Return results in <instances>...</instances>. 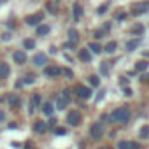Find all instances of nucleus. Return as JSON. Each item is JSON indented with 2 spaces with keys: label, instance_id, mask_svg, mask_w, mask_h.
I'll return each mask as SVG.
<instances>
[{
  "label": "nucleus",
  "instance_id": "nucleus-1",
  "mask_svg": "<svg viewBox=\"0 0 149 149\" xmlns=\"http://www.w3.org/2000/svg\"><path fill=\"white\" fill-rule=\"evenodd\" d=\"M111 121L112 123H128L130 119V109L128 107H118L111 112Z\"/></svg>",
  "mask_w": 149,
  "mask_h": 149
},
{
  "label": "nucleus",
  "instance_id": "nucleus-2",
  "mask_svg": "<svg viewBox=\"0 0 149 149\" xmlns=\"http://www.w3.org/2000/svg\"><path fill=\"white\" fill-rule=\"evenodd\" d=\"M67 121H68L70 126H79V125H81V112L70 111V112L67 114Z\"/></svg>",
  "mask_w": 149,
  "mask_h": 149
},
{
  "label": "nucleus",
  "instance_id": "nucleus-3",
  "mask_svg": "<svg viewBox=\"0 0 149 149\" xmlns=\"http://www.w3.org/2000/svg\"><path fill=\"white\" fill-rule=\"evenodd\" d=\"M118 149H142V146L139 142H133V140H119Z\"/></svg>",
  "mask_w": 149,
  "mask_h": 149
},
{
  "label": "nucleus",
  "instance_id": "nucleus-4",
  "mask_svg": "<svg viewBox=\"0 0 149 149\" xmlns=\"http://www.w3.org/2000/svg\"><path fill=\"white\" fill-rule=\"evenodd\" d=\"M42 19H44V14H42V13H37V14H32V16H26V19H25V23H26V25H30V26H35V25H39V23H42Z\"/></svg>",
  "mask_w": 149,
  "mask_h": 149
},
{
  "label": "nucleus",
  "instance_id": "nucleus-5",
  "mask_svg": "<svg viewBox=\"0 0 149 149\" xmlns=\"http://www.w3.org/2000/svg\"><path fill=\"white\" fill-rule=\"evenodd\" d=\"M76 93H77L79 98H84V100H88V98L91 97V90L86 88V86H83V84H77V86H76Z\"/></svg>",
  "mask_w": 149,
  "mask_h": 149
},
{
  "label": "nucleus",
  "instance_id": "nucleus-6",
  "mask_svg": "<svg viewBox=\"0 0 149 149\" xmlns=\"http://www.w3.org/2000/svg\"><path fill=\"white\" fill-rule=\"evenodd\" d=\"M102 133H104L102 123H93V125H91V128H90V135H91L93 139H100V137H102Z\"/></svg>",
  "mask_w": 149,
  "mask_h": 149
},
{
  "label": "nucleus",
  "instance_id": "nucleus-7",
  "mask_svg": "<svg viewBox=\"0 0 149 149\" xmlns=\"http://www.w3.org/2000/svg\"><path fill=\"white\" fill-rule=\"evenodd\" d=\"M147 11H149V2H142V4H137V6L133 7L132 14L139 16V14H144V13H147Z\"/></svg>",
  "mask_w": 149,
  "mask_h": 149
},
{
  "label": "nucleus",
  "instance_id": "nucleus-8",
  "mask_svg": "<svg viewBox=\"0 0 149 149\" xmlns=\"http://www.w3.org/2000/svg\"><path fill=\"white\" fill-rule=\"evenodd\" d=\"M44 74L47 77H58L60 74H61V68L60 67H46L44 68Z\"/></svg>",
  "mask_w": 149,
  "mask_h": 149
},
{
  "label": "nucleus",
  "instance_id": "nucleus-9",
  "mask_svg": "<svg viewBox=\"0 0 149 149\" xmlns=\"http://www.w3.org/2000/svg\"><path fill=\"white\" fill-rule=\"evenodd\" d=\"M46 63H47L46 54H35V56H33V65H37V67H44Z\"/></svg>",
  "mask_w": 149,
  "mask_h": 149
},
{
  "label": "nucleus",
  "instance_id": "nucleus-10",
  "mask_svg": "<svg viewBox=\"0 0 149 149\" xmlns=\"http://www.w3.org/2000/svg\"><path fill=\"white\" fill-rule=\"evenodd\" d=\"M68 39H70L68 42H72V44H76V46H77V40H79V32H77L76 28H70V30H68Z\"/></svg>",
  "mask_w": 149,
  "mask_h": 149
},
{
  "label": "nucleus",
  "instance_id": "nucleus-11",
  "mask_svg": "<svg viewBox=\"0 0 149 149\" xmlns=\"http://www.w3.org/2000/svg\"><path fill=\"white\" fill-rule=\"evenodd\" d=\"M139 46H140V37L132 39V40H128V42H126V51H133V49H137Z\"/></svg>",
  "mask_w": 149,
  "mask_h": 149
},
{
  "label": "nucleus",
  "instance_id": "nucleus-12",
  "mask_svg": "<svg viewBox=\"0 0 149 149\" xmlns=\"http://www.w3.org/2000/svg\"><path fill=\"white\" fill-rule=\"evenodd\" d=\"M81 16H83V7H81V4H79V2H76V4H74V19L79 21V19H81Z\"/></svg>",
  "mask_w": 149,
  "mask_h": 149
},
{
  "label": "nucleus",
  "instance_id": "nucleus-13",
  "mask_svg": "<svg viewBox=\"0 0 149 149\" xmlns=\"http://www.w3.org/2000/svg\"><path fill=\"white\" fill-rule=\"evenodd\" d=\"M14 61L19 63V65L25 63V61H26V53H25V51H16V53H14Z\"/></svg>",
  "mask_w": 149,
  "mask_h": 149
},
{
  "label": "nucleus",
  "instance_id": "nucleus-14",
  "mask_svg": "<svg viewBox=\"0 0 149 149\" xmlns=\"http://www.w3.org/2000/svg\"><path fill=\"white\" fill-rule=\"evenodd\" d=\"M9 67H7V63H0V79H7V76H9Z\"/></svg>",
  "mask_w": 149,
  "mask_h": 149
},
{
  "label": "nucleus",
  "instance_id": "nucleus-15",
  "mask_svg": "<svg viewBox=\"0 0 149 149\" xmlns=\"http://www.w3.org/2000/svg\"><path fill=\"white\" fill-rule=\"evenodd\" d=\"M88 49H90L91 53H95V54H100V53L104 51V47H102V46H100L98 42H91V44L88 46Z\"/></svg>",
  "mask_w": 149,
  "mask_h": 149
},
{
  "label": "nucleus",
  "instance_id": "nucleus-16",
  "mask_svg": "<svg viewBox=\"0 0 149 149\" xmlns=\"http://www.w3.org/2000/svg\"><path fill=\"white\" fill-rule=\"evenodd\" d=\"M147 67H149V63H147L146 60H139V61L135 63V70H139V72H144V70H147Z\"/></svg>",
  "mask_w": 149,
  "mask_h": 149
},
{
  "label": "nucleus",
  "instance_id": "nucleus-17",
  "mask_svg": "<svg viewBox=\"0 0 149 149\" xmlns=\"http://www.w3.org/2000/svg\"><path fill=\"white\" fill-rule=\"evenodd\" d=\"M7 102H9V105H11V107H18L21 100H19V97H18V95H9V97H7Z\"/></svg>",
  "mask_w": 149,
  "mask_h": 149
},
{
  "label": "nucleus",
  "instance_id": "nucleus-18",
  "mask_svg": "<svg viewBox=\"0 0 149 149\" xmlns=\"http://www.w3.org/2000/svg\"><path fill=\"white\" fill-rule=\"evenodd\" d=\"M79 58H81L83 61H90V60H91V53H90V49H81V51H79Z\"/></svg>",
  "mask_w": 149,
  "mask_h": 149
},
{
  "label": "nucleus",
  "instance_id": "nucleus-19",
  "mask_svg": "<svg viewBox=\"0 0 149 149\" xmlns=\"http://www.w3.org/2000/svg\"><path fill=\"white\" fill-rule=\"evenodd\" d=\"M33 132H37V133L46 132V125H44L42 121H35V125H33Z\"/></svg>",
  "mask_w": 149,
  "mask_h": 149
},
{
  "label": "nucleus",
  "instance_id": "nucleus-20",
  "mask_svg": "<svg viewBox=\"0 0 149 149\" xmlns=\"http://www.w3.org/2000/svg\"><path fill=\"white\" fill-rule=\"evenodd\" d=\"M49 33V26L47 25H39L37 26V35H47Z\"/></svg>",
  "mask_w": 149,
  "mask_h": 149
},
{
  "label": "nucleus",
  "instance_id": "nucleus-21",
  "mask_svg": "<svg viewBox=\"0 0 149 149\" xmlns=\"http://www.w3.org/2000/svg\"><path fill=\"white\" fill-rule=\"evenodd\" d=\"M116 47H118V44H116V42H109V44L104 47V51H105V53H114V51H116Z\"/></svg>",
  "mask_w": 149,
  "mask_h": 149
},
{
  "label": "nucleus",
  "instance_id": "nucleus-22",
  "mask_svg": "<svg viewBox=\"0 0 149 149\" xmlns=\"http://www.w3.org/2000/svg\"><path fill=\"white\" fill-rule=\"evenodd\" d=\"M139 135H140L142 139H147V137H149V126H147V125L142 126V128L139 130Z\"/></svg>",
  "mask_w": 149,
  "mask_h": 149
},
{
  "label": "nucleus",
  "instance_id": "nucleus-23",
  "mask_svg": "<svg viewBox=\"0 0 149 149\" xmlns=\"http://www.w3.org/2000/svg\"><path fill=\"white\" fill-rule=\"evenodd\" d=\"M23 46H25V49H33V47H35V40H32V39H25Z\"/></svg>",
  "mask_w": 149,
  "mask_h": 149
},
{
  "label": "nucleus",
  "instance_id": "nucleus-24",
  "mask_svg": "<svg viewBox=\"0 0 149 149\" xmlns=\"http://www.w3.org/2000/svg\"><path fill=\"white\" fill-rule=\"evenodd\" d=\"M42 112L47 114V116H51V114H53V105H51V104H44V105H42Z\"/></svg>",
  "mask_w": 149,
  "mask_h": 149
},
{
  "label": "nucleus",
  "instance_id": "nucleus-25",
  "mask_svg": "<svg viewBox=\"0 0 149 149\" xmlns=\"http://www.w3.org/2000/svg\"><path fill=\"white\" fill-rule=\"evenodd\" d=\"M132 33H135V35H142V33H144V26H142V25L133 26V28H132Z\"/></svg>",
  "mask_w": 149,
  "mask_h": 149
},
{
  "label": "nucleus",
  "instance_id": "nucleus-26",
  "mask_svg": "<svg viewBox=\"0 0 149 149\" xmlns=\"http://www.w3.org/2000/svg\"><path fill=\"white\" fill-rule=\"evenodd\" d=\"M60 98H61V100H65V102L68 104V102H70V91H68V90H63V91H61V95H60Z\"/></svg>",
  "mask_w": 149,
  "mask_h": 149
},
{
  "label": "nucleus",
  "instance_id": "nucleus-27",
  "mask_svg": "<svg viewBox=\"0 0 149 149\" xmlns=\"http://www.w3.org/2000/svg\"><path fill=\"white\" fill-rule=\"evenodd\" d=\"M90 84H91V86H98V84H100L98 76H90Z\"/></svg>",
  "mask_w": 149,
  "mask_h": 149
},
{
  "label": "nucleus",
  "instance_id": "nucleus-28",
  "mask_svg": "<svg viewBox=\"0 0 149 149\" xmlns=\"http://www.w3.org/2000/svg\"><path fill=\"white\" fill-rule=\"evenodd\" d=\"M65 133H67L65 128H61V126H54V135H65Z\"/></svg>",
  "mask_w": 149,
  "mask_h": 149
},
{
  "label": "nucleus",
  "instance_id": "nucleus-29",
  "mask_svg": "<svg viewBox=\"0 0 149 149\" xmlns=\"http://www.w3.org/2000/svg\"><path fill=\"white\" fill-rule=\"evenodd\" d=\"M107 7H109V4H104V6H100V7L97 9V13H98V14H105V13H107Z\"/></svg>",
  "mask_w": 149,
  "mask_h": 149
},
{
  "label": "nucleus",
  "instance_id": "nucleus-30",
  "mask_svg": "<svg viewBox=\"0 0 149 149\" xmlns=\"http://www.w3.org/2000/svg\"><path fill=\"white\" fill-rule=\"evenodd\" d=\"M40 104V95H33L32 97V105H39Z\"/></svg>",
  "mask_w": 149,
  "mask_h": 149
},
{
  "label": "nucleus",
  "instance_id": "nucleus-31",
  "mask_svg": "<svg viewBox=\"0 0 149 149\" xmlns=\"http://www.w3.org/2000/svg\"><path fill=\"white\" fill-rule=\"evenodd\" d=\"M56 105H58V109H65V107H67V102H65V100H61V98L58 97V102H56Z\"/></svg>",
  "mask_w": 149,
  "mask_h": 149
},
{
  "label": "nucleus",
  "instance_id": "nucleus-32",
  "mask_svg": "<svg viewBox=\"0 0 149 149\" xmlns=\"http://www.w3.org/2000/svg\"><path fill=\"white\" fill-rule=\"evenodd\" d=\"M116 19H118V21L126 19V13H123V11H121V13H118V14H116Z\"/></svg>",
  "mask_w": 149,
  "mask_h": 149
},
{
  "label": "nucleus",
  "instance_id": "nucleus-33",
  "mask_svg": "<svg viewBox=\"0 0 149 149\" xmlns=\"http://www.w3.org/2000/svg\"><path fill=\"white\" fill-rule=\"evenodd\" d=\"M102 74H104V76H107V74H109V67H107V63H102Z\"/></svg>",
  "mask_w": 149,
  "mask_h": 149
},
{
  "label": "nucleus",
  "instance_id": "nucleus-34",
  "mask_svg": "<svg viewBox=\"0 0 149 149\" xmlns=\"http://www.w3.org/2000/svg\"><path fill=\"white\" fill-rule=\"evenodd\" d=\"M61 72L65 74V76H67L68 79H72V77H74V74H72V70H68V68H65V70H61Z\"/></svg>",
  "mask_w": 149,
  "mask_h": 149
},
{
  "label": "nucleus",
  "instance_id": "nucleus-35",
  "mask_svg": "<svg viewBox=\"0 0 149 149\" xmlns=\"http://www.w3.org/2000/svg\"><path fill=\"white\" fill-rule=\"evenodd\" d=\"M104 33H105L104 30H97V32H95V39H102V37H104Z\"/></svg>",
  "mask_w": 149,
  "mask_h": 149
},
{
  "label": "nucleus",
  "instance_id": "nucleus-36",
  "mask_svg": "<svg viewBox=\"0 0 149 149\" xmlns=\"http://www.w3.org/2000/svg\"><path fill=\"white\" fill-rule=\"evenodd\" d=\"M123 93H125L126 97H132V95H133V91H132L130 88H125V90H123Z\"/></svg>",
  "mask_w": 149,
  "mask_h": 149
},
{
  "label": "nucleus",
  "instance_id": "nucleus-37",
  "mask_svg": "<svg viewBox=\"0 0 149 149\" xmlns=\"http://www.w3.org/2000/svg\"><path fill=\"white\" fill-rule=\"evenodd\" d=\"M102 30H104V32H109V30H111V25H109V23H105V25L102 26Z\"/></svg>",
  "mask_w": 149,
  "mask_h": 149
},
{
  "label": "nucleus",
  "instance_id": "nucleus-38",
  "mask_svg": "<svg viewBox=\"0 0 149 149\" xmlns=\"http://www.w3.org/2000/svg\"><path fill=\"white\" fill-rule=\"evenodd\" d=\"M56 121H58V119H54V118H51V119H49V126H56Z\"/></svg>",
  "mask_w": 149,
  "mask_h": 149
},
{
  "label": "nucleus",
  "instance_id": "nucleus-39",
  "mask_svg": "<svg viewBox=\"0 0 149 149\" xmlns=\"http://www.w3.org/2000/svg\"><path fill=\"white\" fill-rule=\"evenodd\" d=\"M6 119V112L4 111H0V121H4Z\"/></svg>",
  "mask_w": 149,
  "mask_h": 149
},
{
  "label": "nucleus",
  "instance_id": "nucleus-40",
  "mask_svg": "<svg viewBox=\"0 0 149 149\" xmlns=\"http://www.w3.org/2000/svg\"><path fill=\"white\" fill-rule=\"evenodd\" d=\"M2 39H4V40H9V39H11V33H4V37H2Z\"/></svg>",
  "mask_w": 149,
  "mask_h": 149
},
{
  "label": "nucleus",
  "instance_id": "nucleus-41",
  "mask_svg": "<svg viewBox=\"0 0 149 149\" xmlns=\"http://www.w3.org/2000/svg\"><path fill=\"white\" fill-rule=\"evenodd\" d=\"M25 83H26V84H32V83H33V79H32V77H26V79H25Z\"/></svg>",
  "mask_w": 149,
  "mask_h": 149
},
{
  "label": "nucleus",
  "instance_id": "nucleus-42",
  "mask_svg": "<svg viewBox=\"0 0 149 149\" xmlns=\"http://www.w3.org/2000/svg\"><path fill=\"white\" fill-rule=\"evenodd\" d=\"M121 84H128V79H125V77H121V81H119Z\"/></svg>",
  "mask_w": 149,
  "mask_h": 149
},
{
  "label": "nucleus",
  "instance_id": "nucleus-43",
  "mask_svg": "<svg viewBox=\"0 0 149 149\" xmlns=\"http://www.w3.org/2000/svg\"><path fill=\"white\" fill-rule=\"evenodd\" d=\"M144 56H147V58H149V53H147V51H146V53H144Z\"/></svg>",
  "mask_w": 149,
  "mask_h": 149
},
{
  "label": "nucleus",
  "instance_id": "nucleus-44",
  "mask_svg": "<svg viewBox=\"0 0 149 149\" xmlns=\"http://www.w3.org/2000/svg\"><path fill=\"white\" fill-rule=\"evenodd\" d=\"M102 149H111V147H102Z\"/></svg>",
  "mask_w": 149,
  "mask_h": 149
}]
</instances>
